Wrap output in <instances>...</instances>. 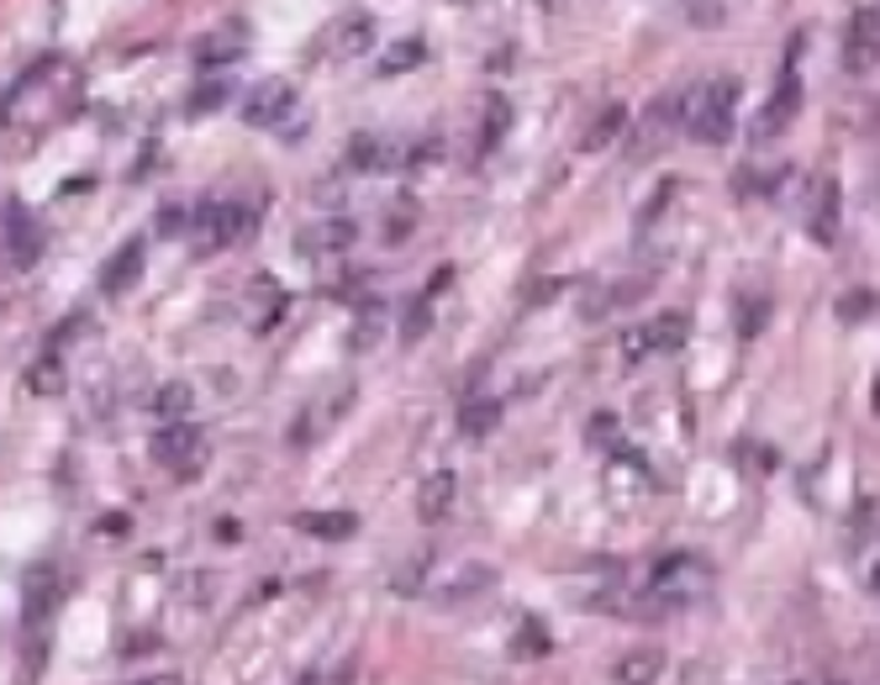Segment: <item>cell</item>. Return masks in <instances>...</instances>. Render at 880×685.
Wrapping results in <instances>:
<instances>
[{
	"label": "cell",
	"instance_id": "cell-25",
	"mask_svg": "<svg viewBox=\"0 0 880 685\" xmlns=\"http://www.w3.org/2000/svg\"><path fill=\"white\" fill-rule=\"evenodd\" d=\"M227 90H232L227 80H206V85H196V95H190V111H196V116H200V111H217L221 101H227Z\"/></svg>",
	"mask_w": 880,
	"mask_h": 685
},
{
	"label": "cell",
	"instance_id": "cell-11",
	"mask_svg": "<svg viewBox=\"0 0 880 685\" xmlns=\"http://www.w3.org/2000/svg\"><path fill=\"white\" fill-rule=\"evenodd\" d=\"M880 64V6H859L843 32V69L849 74H870Z\"/></svg>",
	"mask_w": 880,
	"mask_h": 685
},
{
	"label": "cell",
	"instance_id": "cell-9",
	"mask_svg": "<svg viewBox=\"0 0 880 685\" xmlns=\"http://www.w3.org/2000/svg\"><path fill=\"white\" fill-rule=\"evenodd\" d=\"M0 238H6V259L17 269H32L43 259V227L27 211L22 200H6V217H0Z\"/></svg>",
	"mask_w": 880,
	"mask_h": 685
},
{
	"label": "cell",
	"instance_id": "cell-19",
	"mask_svg": "<svg viewBox=\"0 0 880 685\" xmlns=\"http://www.w3.org/2000/svg\"><path fill=\"white\" fill-rule=\"evenodd\" d=\"M64 385H69V370H64V359H59V349H48V354H38L27 364V391L32 396H59Z\"/></svg>",
	"mask_w": 880,
	"mask_h": 685
},
{
	"label": "cell",
	"instance_id": "cell-33",
	"mask_svg": "<svg viewBox=\"0 0 880 685\" xmlns=\"http://www.w3.org/2000/svg\"><path fill=\"white\" fill-rule=\"evenodd\" d=\"M538 6H559V0H538Z\"/></svg>",
	"mask_w": 880,
	"mask_h": 685
},
{
	"label": "cell",
	"instance_id": "cell-18",
	"mask_svg": "<svg viewBox=\"0 0 880 685\" xmlns=\"http://www.w3.org/2000/svg\"><path fill=\"white\" fill-rule=\"evenodd\" d=\"M664 675V654L660 648H633V654H622L612 670L617 685H654Z\"/></svg>",
	"mask_w": 880,
	"mask_h": 685
},
{
	"label": "cell",
	"instance_id": "cell-29",
	"mask_svg": "<svg viewBox=\"0 0 880 685\" xmlns=\"http://www.w3.org/2000/svg\"><path fill=\"white\" fill-rule=\"evenodd\" d=\"M517 654H549V633H543L538 622H522V643H517Z\"/></svg>",
	"mask_w": 880,
	"mask_h": 685
},
{
	"label": "cell",
	"instance_id": "cell-6",
	"mask_svg": "<svg viewBox=\"0 0 880 685\" xmlns=\"http://www.w3.org/2000/svg\"><path fill=\"white\" fill-rule=\"evenodd\" d=\"M248 227H253V217H248L242 206H200L196 217H190V243H196V253L206 259V253H217V248L238 243Z\"/></svg>",
	"mask_w": 880,
	"mask_h": 685
},
{
	"label": "cell",
	"instance_id": "cell-12",
	"mask_svg": "<svg viewBox=\"0 0 880 685\" xmlns=\"http://www.w3.org/2000/svg\"><path fill=\"white\" fill-rule=\"evenodd\" d=\"M796 111H801V85L786 74V80L770 90V101L754 111V143H775V137L796 122Z\"/></svg>",
	"mask_w": 880,
	"mask_h": 685
},
{
	"label": "cell",
	"instance_id": "cell-3",
	"mask_svg": "<svg viewBox=\"0 0 880 685\" xmlns=\"http://www.w3.org/2000/svg\"><path fill=\"white\" fill-rule=\"evenodd\" d=\"M206 454H211V448H206V433H200L190 417H185V422H164V427L154 433V459L164 469H175L179 480H190V475L206 465Z\"/></svg>",
	"mask_w": 880,
	"mask_h": 685
},
{
	"label": "cell",
	"instance_id": "cell-14",
	"mask_svg": "<svg viewBox=\"0 0 880 685\" xmlns=\"http://www.w3.org/2000/svg\"><path fill=\"white\" fill-rule=\"evenodd\" d=\"M459 501V480L448 475V469H427L417 480V517L422 522H443L448 511Z\"/></svg>",
	"mask_w": 880,
	"mask_h": 685
},
{
	"label": "cell",
	"instance_id": "cell-8",
	"mask_svg": "<svg viewBox=\"0 0 880 685\" xmlns=\"http://www.w3.org/2000/svg\"><path fill=\"white\" fill-rule=\"evenodd\" d=\"M685 338H691V316L685 311H664V316H654L649 328L628 332V364H639V359L649 354H675V349H685Z\"/></svg>",
	"mask_w": 880,
	"mask_h": 685
},
{
	"label": "cell",
	"instance_id": "cell-15",
	"mask_svg": "<svg viewBox=\"0 0 880 685\" xmlns=\"http://www.w3.org/2000/svg\"><path fill=\"white\" fill-rule=\"evenodd\" d=\"M807 227L817 243H834L838 232V185L834 179H807Z\"/></svg>",
	"mask_w": 880,
	"mask_h": 685
},
{
	"label": "cell",
	"instance_id": "cell-28",
	"mask_svg": "<svg viewBox=\"0 0 880 685\" xmlns=\"http://www.w3.org/2000/svg\"><path fill=\"white\" fill-rule=\"evenodd\" d=\"M427 328H433V311H427V307L417 301V307L406 311V322H401V338H406V343H417V338H422Z\"/></svg>",
	"mask_w": 880,
	"mask_h": 685
},
{
	"label": "cell",
	"instance_id": "cell-5",
	"mask_svg": "<svg viewBox=\"0 0 880 685\" xmlns=\"http://www.w3.org/2000/svg\"><path fill=\"white\" fill-rule=\"evenodd\" d=\"M349 164L359 169V175H396V169H406V164H417V148L401 143V137H391V133H353Z\"/></svg>",
	"mask_w": 880,
	"mask_h": 685
},
{
	"label": "cell",
	"instance_id": "cell-21",
	"mask_svg": "<svg viewBox=\"0 0 880 685\" xmlns=\"http://www.w3.org/2000/svg\"><path fill=\"white\" fill-rule=\"evenodd\" d=\"M190 406H196V391H190L185 380H169V385H158L154 391V417L158 422H185L190 417Z\"/></svg>",
	"mask_w": 880,
	"mask_h": 685
},
{
	"label": "cell",
	"instance_id": "cell-32",
	"mask_svg": "<svg viewBox=\"0 0 880 685\" xmlns=\"http://www.w3.org/2000/svg\"><path fill=\"white\" fill-rule=\"evenodd\" d=\"M870 591H876V596H880V564H876V575H870Z\"/></svg>",
	"mask_w": 880,
	"mask_h": 685
},
{
	"label": "cell",
	"instance_id": "cell-17",
	"mask_svg": "<svg viewBox=\"0 0 880 685\" xmlns=\"http://www.w3.org/2000/svg\"><path fill=\"white\" fill-rule=\"evenodd\" d=\"M501 417H507V406H501L496 396H469L459 406V433L464 438H485V433L501 427Z\"/></svg>",
	"mask_w": 880,
	"mask_h": 685
},
{
	"label": "cell",
	"instance_id": "cell-1",
	"mask_svg": "<svg viewBox=\"0 0 880 685\" xmlns=\"http://www.w3.org/2000/svg\"><path fill=\"white\" fill-rule=\"evenodd\" d=\"M681 122H685V133H691V143H706V148L727 143L733 122H738V80H706V85L685 90Z\"/></svg>",
	"mask_w": 880,
	"mask_h": 685
},
{
	"label": "cell",
	"instance_id": "cell-24",
	"mask_svg": "<svg viewBox=\"0 0 880 685\" xmlns=\"http://www.w3.org/2000/svg\"><path fill=\"white\" fill-rule=\"evenodd\" d=\"M301 528L307 532H317V538H353V511H307L301 517Z\"/></svg>",
	"mask_w": 880,
	"mask_h": 685
},
{
	"label": "cell",
	"instance_id": "cell-16",
	"mask_svg": "<svg viewBox=\"0 0 880 685\" xmlns=\"http://www.w3.org/2000/svg\"><path fill=\"white\" fill-rule=\"evenodd\" d=\"M143 280V238H127V243L116 248L101 269V290L106 295H122V290H133Z\"/></svg>",
	"mask_w": 880,
	"mask_h": 685
},
{
	"label": "cell",
	"instance_id": "cell-7",
	"mask_svg": "<svg viewBox=\"0 0 880 685\" xmlns=\"http://www.w3.org/2000/svg\"><path fill=\"white\" fill-rule=\"evenodd\" d=\"M317 48H322V59H338V64L364 59V53L374 48V17L370 11H343V17H332V22L322 27Z\"/></svg>",
	"mask_w": 880,
	"mask_h": 685
},
{
	"label": "cell",
	"instance_id": "cell-31",
	"mask_svg": "<svg viewBox=\"0 0 880 685\" xmlns=\"http://www.w3.org/2000/svg\"><path fill=\"white\" fill-rule=\"evenodd\" d=\"M127 685H185V675H143V681H127Z\"/></svg>",
	"mask_w": 880,
	"mask_h": 685
},
{
	"label": "cell",
	"instance_id": "cell-23",
	"mask_svg": "<svg viewBox=\"0 0 880 685\" xmlns=\"http://www.w3.org/2000/svg\"><path fill=\"white\" fill-rule=\"evenodd\" d=\"M511 127V106L507 95H485V122H480V148H496Z\"/></svg>",
	"mask_w": 880,
	"mask_h": 685
},
{
	"label": "cell",
	"instance_id": "cell-4",
	"mask_svg": "<svg viewBox=\"0 0 880 685\" xmlns=\"http://www.w3.org/2000/svg\"><path fill=\"white\" fill-rule=\"evenodd\" d=\"M296 106H301V90L290 85V80H280V74H269L259 85H248V95H242V122H248V127H286Z\"/></svg>",
	"mask_w": 880,
	"mask_h": 685
},
{
	"label": "cell",
	"instance_id": "cell-10",
	"mask_svg": "<svg viewBox=\"0 0 880 685\" xmlns=\"http://www.w3.org/2000/svg\"><path fill=\"white\" fill-rule=\"evenodd\" d=\"M248 43H253V32H248V22H238V17H227V22L217 27H206L196 38V64L200 69H227V64H238L242 53H248Z\"/></svg>",
	"mask_w": 880,
	"mask_h": 685
},
{
	"label": "cell",
	"instance_id": "cell-20",
	"mask_svg": "<svg viewBox=\"0 0 880 685\" xmlns=\"http://www.w3.org/2000/svg\"><path fill=\"white\" fill-rule=\"evenodd\" d=\"M622 133H628V106H607V111H601V116L591 122V127H586L580 148H586V154H601V148H612Z\"/></svg>",
	"mask_w": 880,
	"mask_h": 685
},
{
	"label": "cell",
	"instance_id": "cell-22",
	"mask_svg": "<svg viewBox=\"0 0 880 685\" xmlns=\"http://www.w3.org/2000/svg\"><path fill=\"white\" fill-rule=\"evenodd\" d=\"M417 64H427V38H401L380 53V74H406Z\"/></svg>",
	"mask_w": 880,
	"mask_h": 685
},
{
	"label": "cell",
	"instance_id": "cell-30",
	"mask_svg": "<svg viewBox=\"0 0 880 685\" xmlns=\"http://www.w3.org/2000/svg\"><path fill=\"white\" fill-rule=\"evenodd\" d=\"M475 585H490V570H469V575H454L443 585V596H464V591H475Z\"/></svg>",
	"mask_w": 880,
	"mask_h": 685
},
{
	"label": "cell",
	"instance_id": "cell-13",
	"mask_svg": "<svg viewBox=\"0 0 880 685\" xmlns=\"http://www.w3.org/2000/svg\"><path fill=\"white\" fill-rule=\"evenodd\" d=\"M242 301H248V307H242L248 328H253V332H269L275 322H280V311H286V290H280V280H275V274H253Z\"/></svg>",
	"mask_w": 880,
	"mask_h": 685
},
{
	"label": "cell",
	"instance_id": "cell-27",
	"mask_svg": "<svg viewBox=\"0 0 880 685\" xmlns=\"http://www.w3.org/2000/svg\"><path fill=\"white\" fill-rule=\"evenodd\" d=\"M154 227H158V238H179V232L190 227V217H185V206H164Z\"/></svg>",
	"mask_w": 880,
	"mask_h": 685
},
{
	"label": "cell",
	"instance_id": "cell-26",
	"mask_svg": "<svg viewBox=\"0 0 880 685\" xmlns=\"http://www.w3.org/2000/svg\"><path fill=\"white\" fill-rule=\"evenodd\" d=\"M870 311H876V295H870V290H855V295L838 301V316H843V322H859V316H870Z\"/></svg>",
	"mask_w": 880,
	"mask_h": 685
},
{
	"label": "cell",
	"instance_id": "cell-2",
	"mask_svg": "<svg viewBox=\"0 0 880 685\" xmlns=\"http://www.w3.org/2000/svg\"><path fill=\"white\" fill-rule=\"evenodd\" d=\"M712 591V570H706V559L696 553H664L660 564H654V596L664 606H675V601H702Z\"/></svg>",
	"mask_w": 880,
	"mask_h": 685
}]
</instances>
